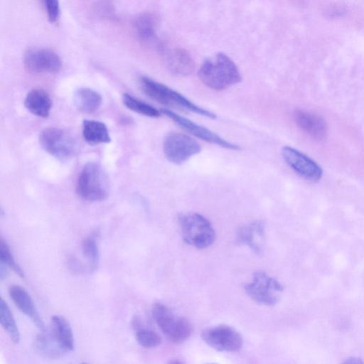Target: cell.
Wrapping results in <instances>:
<instances>
[{
	"label": "cell",
	"instance_id": "cell-28",
	"mask_svg": "<svg viewBox=\"0 0 364 364\" xmlns=\"http://www.w3.org/2000/svg\"><path fill=\"white\" fill-rule=\"evenodd\" d=\"M43 4L48 21L50 23L58 22L60 14L59 1L56 0H45L43 1Z\"/></svg>",
	"mask_w": 364,
	"mask_h": 364
},
{
	"label": "cell",
	"instance_id": "cell-12",
	"mask_svg": "<svg viewBox=\"0 0 364 364\" xmlns=\"http://www.w3.org/2000/svg\"><path fill=\"white\" fill-rule=\"evenodd\" d=\"M161 112V114L168 117L183 129L203 141L230 150L240 149V146L238 145L226 141L208 129L183 117L169 109H162Z\"/></svg>",
	"mask_w": 364,
	"mask_h": 364
},
{
	"label": "cell",
	"instance_id": "cell-16",
	"mask_svg": "<svg viewBox=\"0 0 364 364\" xmlns=\"http://www.w3.org/2000/svg\"><path fill=\"white\" fill-rule=\"evenodd\" d=\"M265 228L263 222L256 220L242 226L237 232V241L247 246L254 252L259 254L262 250V241L264 236Z\"/></svg>",
	"mask_w": 364,
	"mask_h": 364
},
{
	"label": "cell",
	"instance_id": "cell-21",
	"mask_svg": "<svg viewBox=\"0 0 364 364\" xmlns=\"http://www.w3.org/2000/svg\"><path fill=\"white\" fill-rule=\"evenodd\" d=\"M138 37L144 42L151 43L156 36L158 20L153 14L145 12L140 14L134 22Z\"/></svg>",
	"mask_w": 364,
	"mask_h": 364
},
{
	"label": "cell",
	"instance_id": "cell-6",
	"mask_svg": "<svg viewBox=\"0 0 364 364\" xmlns=\"http://www.w3.org/2000/svg\"><path fill=\"white\" fill-rule=\"evenodd\" d=\"M41 147L49 154L59 160H68L78 152L75 139L67 131L55 127L41 130L39 134Z\"/></svg>",
	"mask_w": 364,
	"mask_h": 364
},
{
	"label": "cell",
	"instance_id": "cell-27",
	"mask_svg": "<svg viewBox=\"0 0 364 364\" xmlns=\"http://www.w3.org/2000/svg\"><path fill=\"white\" fill-rule=\"evenodd\" d=\"M0 258L3 265L7 266L19 277H23L24 273L23 270L16 263L9 245L2 239L0 247Z\"/></svg>",
	"mask_w": 364,
	"mask_h": 364
},
{
	"label": "cell",
	"instance_id": "cell-15",
	"mask_svg": "<svg viewBox=\"0 0 364 364\" xmlns=\"http://www.w3.org/2000/svg\"><path fill=\"white\" fill-rule=\"evenodd\" d=\"M51 336L64 352L74 349V336L68 321L60 315H54L50 319Z\"/></svg>",
	"mask_w": 364,
	"mask_h": 364
},
{
	"label": "cell",
	"instance_id": "cell-20",
	"mask_svg": "<svg viewBox=\"0 0 364 364\" xmlns=\"http://www.w3.org/2000/svg\"><path fill=\"white\" fill-rule=\"evenodd\" d=\"M102 99L96 90L89 87H80L74 93V103L81 112L91 113L101 106Z\"/></svg>",
	"mask_w": 364,
	"mask_h": 364
},
{
	"label": "cell",
	"instance_id": "cell-4",
	"mask_svg": "<svg viewBox=\"0 0 364 364\" xmlns=\"http://www.w3.org/2000/svg\"><path fill=\"white\" fill-rule=\"evenodd\" d=\"M179 226L183 241L196 249H205L212 245L216 234L210 222L197 213L181 214Z\"/></svg>",
	"mask_w": 364,
	"mask_h": 364
},
{
	"label": "cell",
	"instance_id": "cell-9",
	"mask_svg": "<svg viewBox=\"0 0 364 364\" xmlns=\"http://www.w3.org/2000/svg\"><path fill=\"white\" fill-rule=\"evenodd\" d=\"M201 338L212 348L223 352H237L243 345L241 334L228 325H218L203 331Z\"/></svg>",
	"mask_w": 364,
	"mask_h": 364
},
{
	"label": "cell",
	"instance_id": "cell-24",
	"mask_svg": "<svg viewBox=\"0 0 364 364\" xmlns=\"http://www.w3.org/2000/svg\"><path fill=\"white\" fill-rule=\"evenodd\" d=\"M122 102L128 109L146 117H158L161 114V112L153 106L128 93L123 94Z\"/></svg>",
	"mask_w": 364,
	"mask_h": 364
},
{
	"label": "cell",
	"instance_id": "cell-19",
	"mask_svg": "<svg viewBox=\"0 0 364 364\" xmlns=\"http://www.w3.org/2000/svg\"><path fill=\"white\" fill-rule=\"evenodd\" d=\"M82 134L85 141L92 145L109 143L111 141L107 125L97 120H83Z\"/></svg>",
	"mask_w": 364,
	"mask_h": 364
},
{
	"label": "cell",
	"instance_id": "cell-18",
	"mask_svg": "<svg viewBox=\"0 0 364 364\" xmlns=\"http://www.w3.org/2000/svg\"><path fill=\"white\" fill-rule=\"evenodd\" d=\"M166 58L168 69L175 75L186 76L194 70V61L191 54L183 48L172 49Z\"/></svg>",
	"mask_w": 364,
	"mask_h": 364
},
{
	"label": "cell",
	"instance_id": "cell-14",
	"mask_svg": "<svg viewBox=\"0 0 364 364\" xmlns=\"http://www.w3.org/2000/svg\"><path fill=\"white\" fill-rule=\"evenodd\" d=\"M294 119L296 124L314 139L321 140L326 136V124L319 116L303 110H296Z\"/></svg>",
	"mask_w": 364,
	"mask_h": 364
},
{
	"label": "cell",
	"instance_id": "cell-7",
	"mask_svg": "<svg viewBox=\"0 0 364 364\" xmlns=\"http://www.w3.org/2000/svg\"><path fill=\"white\" fill-rule=\"evenodd\" d=\"M283 289L282 284L277 279L263 271L255 272L252 280L245 285L249 297L264 306L276 304Z\"/></svg>",
	"mask_w": 364,
	"mask_h": 364
},
{
	"label": "cell",
	"instance_id": "cell-3",
	"mask_svg": "<svg viewBox=\"0 0 364 364\" xmlns=\"http://www.w3.org/2000/svg\"><path fill=\"white\" fill-rule=\"evenodd\" d=\"M109 189L108 176L100 164L88 162L84 165L76 183L80 198L90 202L102 201L108 197Z\"/></svg>",
	"mask_w": 364,
	"mask_h": 364
},
{
	"label": "cell",
	"instance_id": "cell-26",
	"mask_svg": "<svg viewBox=\"0 0 364 364\" xmlns=\"http://www.w3.org/2000/svg\"><path fill=\"white\" fill-rule=\"evenodd\" d=\"M135 337L137 343L146 348L157 347L161 343L160 336L155 331L147 328H138Z\"/></svg>",
	"mask_w": 364,
	"mask_h": 364
},
{
	"label": "cell",
	"instance_id": "cell-25",
	"mask_svg": "<svg viewBox=\"0 0 364 364\" xmlns=\"http://www.w3.org/2000/svg\"><path fill=\"white\" fill-rule=\"evenodd\" d=\"M82 251L89 264L90 269L95 270L97 268L100 260V252L95 233L89 235L83 240Z\"/></svg>",
	"mask_w": 364,
	"mask_h": 364
},
{
	"label": "cell",
	"instance_id": "cell-31",
	"mask_svg": "<svg viewBox=\"0 0 364 364\" xmlns=\"http://www.w3.org/2000/svg\"><path fill=\"white\" fill-rule=\"evenodd\" d=\"M81 364H88V363H82Z\"/></svg>",
	"mask_w": 364,
	"mask_h": 364
},
{
	"label": "cell",
	"instance_id": "cell-23",
	"mask_svg": "<svg viewBox=\"0 0 364 364\" xmlns=\"http://www.w3.org/2000/svg\"><path fill=\"white\" fill-rule=\"evenodd\" d=\"M0 321L11 340L14 343H18L20 341V333L16 320L9 305L2 298L0 300Z\"/></svg>",
	"mask_w": 364,
	"mask_h": 364
},
{
	"label": "cell",
	"instance_id": "cell-10",
	"mask_svg": "<svg viewBox=\"0 0 364 364\" xmlns=\"http://www.w3.org/2000/svg\"><path fill=\"white\" fill-rule=\"evenodd\" d=\"M25 67L33 73H57L62 66L59 55L53 50L46 48H31L24 52Z\"/></svg>",
	"mask_w": 364,
	"mask_h": 364
},
{
	"label": "cell",
	"instance_id": "cell-32",
	"mask_svg": "<svg viewBox=\"0 0 364 364\" xmlns=\"http://www.w3.org/2000/svg\"><path fill=\"white\" fill-rule=\"evenodd\" d=\"M208 364H217V363H208Z\"/></svg>",
	"mask_w": 364,
	"mask_h": 364
},
{
	"label": "cell",
	"instance_id": "cell-5",
	"mask_svg": "<svg viewBox=\"0 0 364 364\" xmlns=\"http://www.w3.org/2000/svg\"><path fill=\"white\" fill-rule=\"evenodd\" d=\"M151 313L159 328L173 343H183L191 336L193 331L191 322L185 317L176 315L166 305L155 303Z\"/></svg>",
	"mask_w": 364,
	"mask_h": 364
},
{
	"label": "cell",
	"instance_id": "cell-29",
	"mask_svg": "<svg viewBox=\"0 0 364 364\" xmlns=\"http://www.w3.org/2000/svg\"><path fill=\"white\" fill-rule=\"evenodd\" d=\"M341 364H364V362L359 358L351 357L346 359Z\"/></svg>",
	"mask_w": 364,
	"mask_h": 364
},
{
	"label": "cell",
	"instance_id": "cell-13",
	"mask_svg": "<svg viewBox=\"0 0 364 364\" xmlns=\"http://www.w3.org/2000/svg\"><path fill=\"white\" fill-rule=\"evenodd\" d=\"M9 294L19 311L28 317L41 331H46L44 323L28 292L23 287L14 284L9 287Z\"/></svg>",
	"mask_w": 364,
	"mask_h": 364
},
{
	"label": "cell",
	"instance_id": "cell-11",
	"mask_svg": "<svg viewBox=\"0 0 364 364\" xmlns=\"http://www.w3.org/2000/svg\"><path fill=\"white\" fill-rule=\"evenodd\" d=\"M282 155L286 163L303 178L317 181L322 177L320 166L301 151L286 146L282 149Z\"/></svg>",
	"mask_w": 364,
	"mask_h": 364
},
{
	"label": "cell",
	"instance_id": "cell-1",
	"mask_svg": "<svg viewBox=\"0 0 364 364\" xmlns=\"http://www.w3.org/2000/svg\"><path fill=\"white\" fill-rule=\"evenodd\" d=\"M198 77L206 86L215 90H225L241 81L237 65L223 53L205 60L198 70Z\"/></svg>",
	"mask_w": 364,
	"mask_h": 364
},
{
	"label": "cell",
	"instance_id": "cell-17",
	"mask_svg": "<svg viewBox=\"0 0 364 364\" xmlns=\"http://www.w3.org/2000/svg\"><path fill=\"white\" fill-rule=\"evenodd\" d=\"M24 105L33 114L46 118L50 114L52 101L49 94L41 88L31 90L25 97Z\"/></svg>",
	"mask_w": 364,
	"mask_h": 364
},
{
	"label": "cell",
	"instance_id": "cell-22",
	"mask_svg": "<svg viewBox=\"0 0 364 364\" xmlns=\"http://www.w3.org/2000/svg\"><path fill=\"white\" fill-rule=\"evenodd\" d=\"M35 350L42 357L56 359L64 352L57 344L51 334L46 331H41L35 337L33 341Z\"/></svg>",
	"mask_w": 364,
	"mask_h": 364
},
{
	"label": "cell",
	"instance_id": "cell-8",
	"mask_svg": "<svg viewBox=\"0 0 364 364\" xmlns=\"http://www.w3.org/2000/svg\"><path fill=\"white\" fill-rule=\"evenodd\" d=\"M163 149L168 161L180 165L198 154L201 147L194 139L188 135L171 132L164 140Z\"/></svg>",
	"mask_w": 364,
	"mask_h": 364
},
{
	"label": "cell",
	"instance_id": "cell-30",
	"mask_svg": "<svg viewBox=\"0 0 364 364\" xmlns=\"http://www.w3.org/2000/svg\"><path fill=\"white\" fill-rule=\"evenodd\" d=\"M167 364H182V363L177 359H173V360H171Z\"/></svg>",
	"mask_w": 364,
	"mask_h": 364
},
{
	"label": "cell",
	"instance_id": "cell-2",
	"mask_svg": "<svg viewBox=\"0 0 364 364\" xmlns=\"http://www.w3.org/2000/svg\"><path fill=\"white\" fill-rule=\"evenodd\" d=\"M139 84L143 92L149 97L160 104L188 110L208 118H216L214 113L198 107L179 92L153 79L141 76Z\"/></svg>",
	"mask_w": 364,
	"mask_h": 364
}]
</instances>
